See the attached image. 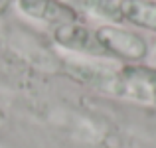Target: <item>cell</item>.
<instances>
[{
  "instance_id": "6da1fadb",
  "label": "cell",
  "mask_w": 156,
  "mask_h": 148,
  "mask_svg": "<svg viewBox=\"0 0 156 148\" xmlns=\"http://www.w3.org/2000/svg\"><path fill=\"white\" fill-rule=\"evenodd\" d=\"M97 40L105 49L107 57L122 63H142L148 55V44L138 32L119 24H105L95 28Z\"/></svg>"
},
{
  "instance_id": "7a4b0ae2",
  "label": "cell",
  "mask_w": 156,
  "mask_h": 148,
  "mask_svg": "<svg viewBox=\"0 0 156 148\" xmlns=\"http://www.w3.org/2000/svg\"><path fill=\"white\" fill-rule=\"evenodd\" d=\"M51 38L59 48L75 53H85L91 57H107L105 49L97 40L95 28L81 22H69L51 28Z\"/></svg>"
},
{
  "instance_id": "3957f363",
  "label": "cell",
  "mask_w": 156,
  "mask_h": 148,
  "mask_svg": "<svg viewBox=\"0 0 156 148\" xmlns=\"http://www.w3.org/2000/svg\"><path fill=\"white\" fill-rule=\"evenodd\" d=\"M115 85L122 95L156 103V69L144 63H122L117 71Z\"/></svg>"
},
{
  "instance_id": "277c9868",
  "label": "cell",
  "mask_w": 156,
  "mask_h": 148,
  "mask_svg": "<svg viewBox=\"0 0 156 148\" xmlns=\"http://www.w3.org/2000/svg\"><path fill=\"white\" fill-rule=\"evenodd\" d=\"M18 8L28 18L44 22L50 28L83 20L81 12L65 0H18Z\"/></svg>"
},
{
  "instance_id": "5b68a950",
  "label": "cell",
  "mask_w": 156,
  "mask_h": 148,
  "mask_svg": "<svg viewBox=\"0 0 156 148\" xmlns=\"http://www.w3.org/2000/svg\"><path fill=\"white\" fill-rule=\"evenodd\" d=\"M115 22L156 32V0H117Z\"/></svg>"
},
{
  "instance_id": "8992f818",
  "label": "cell",
  "mask_w": 156,
  "mask_h": 148,
  "mask_svg": "<svg viewBox=\"0 0 156 148\" xmlns=\"http://www.w3.org/2000/svg\"><path fill=\"white\" fill-rule=\"evenodd\" d=\"M12 2H14V0H0V16H2V14H6V12L10 10Z\"/></svg>"
}]
</instances>
